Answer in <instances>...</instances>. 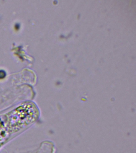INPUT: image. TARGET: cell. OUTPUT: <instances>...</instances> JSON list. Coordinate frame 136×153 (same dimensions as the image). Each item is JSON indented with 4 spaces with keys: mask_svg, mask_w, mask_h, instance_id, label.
Here are the masks:
<instances>
[{
    "mask_svg": "<svg viewBox=\"0 0 136 153\" xmlns=\"http://www.w3.org/2000/svg\"><path fill=\"white\" fill-rule=\"evenodd\" d=\"M5 74L4 71L0 70V78L4 77L6 75Z\"/></svg>",
    "mask_w": 136,
    "mask_h": 153,
    "instance_id": "obj_1",
    "label": "cell"
}]
</instances>
